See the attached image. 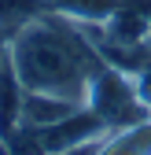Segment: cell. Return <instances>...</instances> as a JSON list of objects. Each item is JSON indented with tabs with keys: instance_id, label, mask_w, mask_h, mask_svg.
<instances>
[{
	"instance_id": "cell-1",
	"label": "cell",
	"mask_w": 151,
	"mask_h": 155,
	"mask_svg": "<svg viewBox=\"0 0 151 155\" xmlns=\"http://www.w3.org/2000/svg\"><path fill=\"white\" fill-rule=\"evenodd\" d=\"M103 67L100 52L66 15L48 11L11 37V70L30 92H55L85 104L88 78Z\"/></svg>"
},
{
	"instance_id": "cell-2",
	"label": "cell",
	"mask_w": 151,
	"mask_h": 155,
	"mask_svg": "<svg viewBox=\"0 0 151 155\" xmlns=\"http://www.w3.org/2000/svg\"><path fill=\"white\" fill-rule=\"evenodd\" d=\"M85 107L96 114L107 129H125V126H137V122L151 118L147 104L137 96L133 78H129L125 70H118V67H111V63H103L88 78Z\"/></svg>"
},
{
	"instance_id": "cell-3",
	"label": "cell",
	"mask_w": 151,
	"mask_h": 155,
	"mask_svg": "<svg viewBox=\"0 0 151 155\" xmlns=\"http://www.w3.org/2000/svg\"><path fill=\"white\" fill-rule=\"evenodd\" d=\"M85 104L81 100H70V96H55V92H30L22 89V104H18V126H30V129H44L55 126L78 114Z\"/></svg>"
},
{
	"instance_id": "cell-4",
	"label": "cell",
	"mask_w": 151,
	"mask_h": 155,
	"mask_svg": "<svg viewBox=\"0 0 151 155\" xmlns=\"http://www.w3.org/2000/svg\"><path fill=\"white\" fill-rule=\"evenodd\" d=\"M96 155H151V118L125 129H107Z\"/></svg>"
},
{
	"instance_id": "cell-5",
	"label": "cell",
	"mask_w": 151,
	"mask_h": 155,
	"mask_svg": "<svg viewBox=\"0 0 151 155\" xmlns=\"http://www.w3.org/2000/svg\"><path fill=\"white\" fill-rule=\"evenodd\" d=\"M48 11H52V0H0V30L15 37L22 26L37 22Z\"/></svg>"
},
{
	"instance_id": "cell-6",
	"label": "cell",
	"mask_w": 151,
	"mask_h": 155,
	"mask_svg": "<svg viewBox=\"0 0 151 155\" xmlns=\"http://www.w3.org/2000/svg\"><path fill=\"white\" fill-rule=\"evenodd\" d=\"M122 0H52V11L66 15L70 22H107Z\"/></svg>"
},
{
	"instance_id": "cell-7",
	"label": "cell",
	"mask_w": 151,
	"mask_h": 155,
	"mask_svg": "<svg viewBox=\"0 0 151 155\" xmlns=\"http://www.w3.org/2000/svg\"><path fill=\"white\" fill-rule=\"evenodd\" d=\"M8 63H11V37L0 30V70H4Z\"/></svg>"
},
{
	"instance_id": "cell-8",
	"label": "cell",
	"mask_w": 151,
	"mask_h": 155,
	"mask_svg": "<svg viewBox=\"0 0 151 155\" xmlns=\"http://www.w3.org/2000/svg\"><path fill=\"white\" fill-rule=\"evenodd\" d=\"M147 11H151V4H147Z\"/></svg>"
}]
</instances>
